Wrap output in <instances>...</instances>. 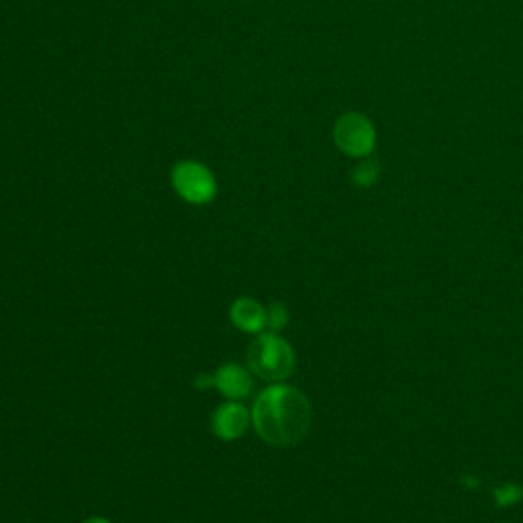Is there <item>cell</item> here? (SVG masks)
Masks as SVG:
<instances>
[{
    "label": "cell",
    "instance_id": "obj_1",
    "mask_svg": "<svg viewBox=\"0 0 523 523\" xmlns=\"http://www.w3.org/2000/svg\"><path fill=\"white\" fill-rule=\"evenodd\" d=\"M313 411L307 395L297 387L274 383L254 401L252 425L262 442L272 448H293L311 430Z\"/></svg>",
    "mask_w": 523,
    "mask_h": 523
},
{
    "label": "cell",
    "instance_id": "obj_4",
    "mask_svg": "<svg viewBox=\"0 0 523 523\" xmlns=\"http://www.w3.org/2000/svg\"><path fill=\"white\" fill-rule=\"evenodd\" d=\"M172 184L176 193L190 205H207L217 193L213 174L197 162L178 164L172 172Z\"/></svg>",
    "mask_w": 523,
    "mask_h": 523
},
{
    "label": "cell",
    "instance_id": "obj_7",
    "mask_svg": "<svg viewBox=\"0 0 523 523\" xmlns=\"http://www.w3.org/2000/svg\"><path fill=\"white\" fill-rule=\"evenodd\" d=\"M229 319L244 334L258 336L266 329V307L256 299L240 297L231 303Z\"/></svg>",
    "mask_w": 523,
    "mask_h": 523
},
{
    "label": "cell",
    "instance_id": "obj_3",
    "mask_svg": "<svg viewBox=\"0 0 523 523\" xmlns=\"http://www.w3.org/2000/svg\"><path fill=\"white\" fill-rule=\"evenodd\" d=\"M336 146L350 158H366L376 146V129L362 113H346L334 127Z\"/></svg>",
    "mask_w": 523,
    "mask_h": 523
},
{
    "label": "cell",
    "instance_id": "obj_11",
    "mask_svg": "<svg viewBox=\"0 0 523 523\" xmlns=\"http://www.w3.org/2000/svg\"><path fill=\"white\" fill-rule=\"evenodd\" d=\"M82 523H111L107 517H101V515H94V517H88L84 519Z\"/></svg>",
    "mask_w": 523,
    "mask_h": 523
},
{
    "label": "cell",
    "instance_id": "obj_6",
    "mask_svg": "<svg viewBox=\"0 0 523 523\" xmlns=\"http://www.w3.org/2000/svg\"><path fill=\"white\" fill-rule=\"evenodd\" d=\"M213 380H215L213 389H217L229 401H244L254 391L252 370L244 368L240 364H233V362L221 364L215 370Z\"/></svg>",
    "mask_w": 523,
    "mask_h": 523
},
{
    "label": "cell",
    "instance_id": "obj_10",
    "mask_svg": "<svg viewBox=\"0 0 523 523\" xmlns=\"http://www.w3.org/2000/svg\"><path fill=\"white\" fill-rule=\"evenodd\" d=\"M195 387L199 389V391H207V389H211V387H215V380H213V374H199L197 378H195Z\"/></svg>",
    "mask_w": 523,
    "mask_h": 523
},
{
    "label": "cell",
    "instance_id": "obj_2",
    "mask_svg": "<svg viewBox=\"0 0 523 523\" xmlns=\"http://www.w3.org/2000/svg\"><path fill=\"white\" fill-rule=\"evenodd\" d=\"M297 366L293 346L274 331H262L248 346V368L268 383H284Z\"/></svg>",
    "mask_w": 523,
    "mask_h": 523
},
{
    "label": "cell",
    "instance_id": "obj_5",
    "mask_svg": "<svg viewBox=\"0 0 523 523\" xmlns=\"http://www.w3.org/2000/svg\"><path fill=\"white\" fill-rule=\"evenodd\" d=\"M252 411L242 401H225L211 415V430L221 442H235L248 434Z\"/></svg>",
    "mask_w": 523,
    "mask_h": 523
},
{
    "label": "cell",
    "instance_id": "obj_9",
    "mask_svg": "<svg viewBox=\"0 0 523 523\" xmlns=\"http://www.w3.org/2000/svg\"><path fill=\"white\" fill-rule=\"evenodd\" d=\"M352 180L358 186H372L378 180V162L364 160L352 170Z\"/></svg>",
    "mask_w": 523,
    "mask_h": 523
},
{
    "label": "cell",
    "instance_id": "obj_8",
    "mask_svg": "<svg viewBox=\"0 0 523 523\" xmlns=\"http://www.w3.org/2000/svg\"><path fill=\"white\" fill-rule=\"evenodd\" d=\"M289 325V311L282 303H272L266 307V329L280 334V331Z\"/></svg>",
    "mask_w": 523,
    "mask_h": 523
}]
</instances>
